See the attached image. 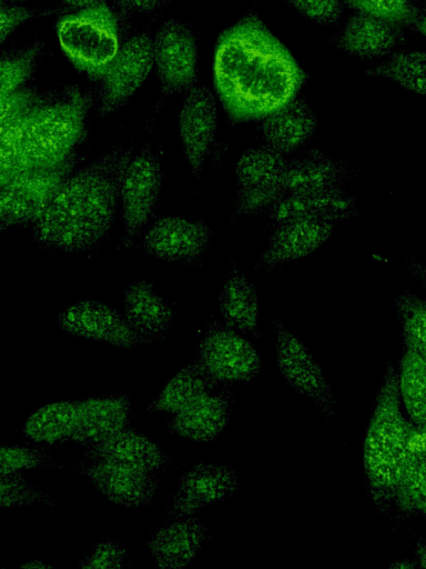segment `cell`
<instances>
[{
  "mask_svg": "<svg viewBox=\"0 0 426 569\" xmlns=\"http://www.w3.org/2000/svg\"><path fill=\"white\" fill-rule=\"evenodd\" d=\"M213 83L231 124L262 120L297 98L306 73L254 11L219 37Z\"/></svg>",
  "mask_w": 426,
  "mask_h": 569,
  "instance_id": "6da1fadb",
  "label": "cell"
},
{
  "mask_svg": "<svg viewBox=\"0 0 426 569\" xmlns=\"http://www.w3.org/2000/svg\"><path fill=\"white\" fill-rule=\"evenodd\" d=\"M132 146H113L63 180L42 216L32 224L45 250L85 253L109 236L120 207L124 170Z\"/></svg>",
  "mask_w": 426,
  "mask_h": 569,
  "instance_id": "7a4b0ae2",
  "label": "cell"
},
{
  "mask_svg": "<svg viewBox=\"0 0 426 569\" xmlns=\"http://www.w3.org/2000/svg\"><path fill=\"white\" fill-rule=\"evenodd\" d=\"M90 91L69 87L41 100L2 138L20 149L24 169L52 166L74 152L87 138Z\"/></svg>",
  "mask_w": 426,
  "mask_h": 569,
  "instance_id": "3957f363",
  "label": "cell"
},
{
  "mask_svg": "<svg viewBox=\"0 0 426 569\" xmlns=\"http://www.w3.org/2000/svg\"><path fill=\"white\" fill-rule=\"evenodd\" d=\"M408 420L397 390L396 367L386 365L363 443L365 483L381 516H388L405 456Z\"/></svg>",
  "mask_w": 426,
  "mask_h": 569,
  "instance_id": "277c9868",
  "label": "cell"
},
{
  "mask_svg": "<svg viewBox=\"0 0 426 569\" xmlns=\"http://www.w3.org/2000/svg\"><path fill=\"white\" fill-rule=\"evenodd\" d=\"M55 31L59 46L73 67L99 82L123 41L120 19L105 1L63 16Z\"/></svg>",
  "mask_w": 426,
  "mask_h": 569,
  "instance_id": "5b68a950",
  "label": "cell"
},
{
  "mask_svg": "<svg viewBox=\"0 0 426 569\" xmlns=\"http://www.w3.org/2000/svg\"><path fill=\"white\" fill-rule=\"evenodd\" d=\"M77 163L74 151L57 164L24 169L0 188V231L33 224Z\"/></svg>",
  "mask_w": 426,
  "mask_h": 569,
  "instance_id": "8992f818",
  "label": "cell"
},
{
  "mask_svg": "<svg viewBox=\"0 0 426 569\" xmlns=\"http://www.w3.org/2000/svg\"><path fill=\"white\" fill-rule=\"evenodd\" d=\"M162 160V152L148 144L133 153L124 170L120 187L123 250L130 248L155 213L163 181Z\"/></svg>",
  "mask_w": 426,
  "mask_h": 569,
  "instance_id": "52a82bcc",
  "label": "cell"
},
{
  "mask_svg": "<svg viewBox=\"0 0 426 569\" xmlns=\"http://www.w3.org/2000/svg\"><path fill=\"white\" fill-rule=\"evenodd\" d=\"M286 164V157L267 144L245 150L235 167L237 191L231 220L268 212L287 193Z\"/></svg>",
  "mask_w": 426,
  "mask_h": 569,
  "instance_id": "ba28073f",
  "label": "cell"
},
{
  "mask_svg": "<svg viewBox=\"0 0 426 569\" xmlns=\"http://www.w3.org/2000/svg\"><path fill=\"white\" fill-rule=\"evenodd\" d=\"M195 352L207 375L224 387L253 381L262 372L263 361L252 342L217 319L207 322Z\"/></svg>",
  "mask_w": 426,
  "mask_h": 569,
  "instance_id": "9c48e42d",
  "label": "cell"
},
{
  "mask_svg": "<svg viewBox=\"0 0 426 569\" xmlns=\"http://www.w3.org/2000/svg\"><path fill=\"white\" fill-rule=\"evenodd\" d=\"M277 367L288 386L312 401L323 419L336 420L337 398L308 348L281 321L274 320Z\"/></svg>",
  "mask_w": 426,
  "mask_h": 569,
  "instance_id": "30bf717a",
  "label": "cell"
},
{
  "mask_svg": "<svg viewBox=\"0 0 426 569\" xmlns=\"http://www.w3.org/2000/svg\"><path fill=\"white\" fill-rule=\"evenodd\" d=\"M152 69L151 33L142 31L125 38L100 80L97 114L103 118L122 109L143 86Z\"/></svg>",
  "mask_w": 426,
  "mask_h": 569,
  "instance_id": "8fae6325",
  "label": "cell"
},
{
  "mask_svg": "<svg viewBox=\"0 0 426 569\" xmlns=\"http://www.w3.org/2000/svg\"><path fill=\"white\" fill-rule=\"evenodd\" d=\"M152 60L163 98L195 86L199 49L195 34L183 22L165 21L152 38Z\"/></svg>",
  "mask_w": 426,
  "mask_h": 569,
  "instance_id": "7c38bea8",
  "label": "cell"
},
{
  "mask_svg": "<svg viewBox=\"0 0 426 569\" xmlns=\"http://www.w3.org/2000/svg\"><path fill=\"white\" fill-rule=\"evenodd\" d=\"M58 327L72 336L133 350L148 346L124 315L94 299L75 301L57 316Z\"/></svg>",
  "mask_w": 426,
  "mask_h": 569,
  "instance_id": "4fadbf2b",
  "label": "cell"
},
{
  "mask_svg": "<svg viewBox=\"0 0 426 569\" xmlns=\"http://www.w3.org/2000/svg\"><path fill=\"white\" fill-rule=\"evenodd\" d=\"M213 234L212 228L202 220L166 216L152 223L142 248L152 258L189 266L204 257Z\"/></svg>",
  "mask_w": 426,
  "mask_h": 569,
  "instance_id": "5bb4252c",
  "label": "cell"
},
{
  "mask_svg": "<svg viewBox=\"0 0 426 569\" xmlns=\"http://www.w3.org/2000/svg\"><path fill=\"white\" fill-rule=\"evenodd\" d=\"M239 489V478L226 465L199 462L179 480L171 508L164 519L194 516L204 507L231 498Z\"/></svg>",
  "mask_w": 426,
  "mask_h": 569,
  "instance_id": "9a60e30c",
  "label": "cell"
},
{
  "mask_svg": "<svg viewBox=\"0 0 426 569\" xmlns=\"http://www.w3.org/2000/svg\"><path fill=\"white\" fill-rule=\"evenodd\" d=\"M217 128V107L212 91L194 86L186 91L179 112V136L192 176L199 180L212 150Z\"/></svg>",
  "mask_w": 426,
  "mask_h": 569,
  "instance_id": "2e32d148",
  "label": "cell"
},
{
  "mask_svg": "<svg viewBox=\"0 0 426 569\" xmlns=\"http://www.w3.org/2000/svg\"><path fill=\"white\" fill-rule=\"evenodd\" d=\"M73 468L109 501L128 509L149 506L158 492V479L150 471L92 459L77 461Z\"/></svg>",
  "mask_w": 426,
  "mask_h": 569,
  "instance_id": "e0dca14e",
  "label": "cell"
},
{
  "mask_svg": "<svg viewBox=\"0 0 426 569\" xmlns=\"http://www.w3.org/2000/svg\"><path fill=\"white\" fill-rule=\"evenodd\" d=\"M357 214V199L345 188L286 193L267 212L273 226L293 220H318L335 224Z\"/></svg>",
  "mask_w": 426,
  "mask_h": 569,
  "instance_id": "ac0fdd59",
  "label": "cell"
},
{
  "mask_svg": "<svg viewBox=\"0 0 426 569\" xmlns=\"http://www.w3.org/2000/svg\"><path fill=\"white\" fill-rule=\"evenodd\" d=\"M211 537L210 527L195 516L168 520L150 536L148 549L162 569H182L197 556Z\"/></svg>",
  "mask_w": 426,
  "mask_h": 569,
  "instance_id": "d6986e66",
  "label": "cell"
},
{
  "mask_svg": "<svg viewBox=\"0 0 426 569\" xmlns=\"http://www.w3.org/2000/svg\"><path fill=\"white\" fill-rule=\"evenodd\" d=\"M335 224L318 220H293L274 226L256 267L271 270L317 250L332 236Z\"/></svg>",
  "mask_w": 426,
  "mask_h": 569,
  "instance_id": "ffe728a7",
  "label": "cell"
},
{
  "mask_svg": "<svg viewBox=\"0 0 426 569\" xmlns=\"http://www.w3.org/2000/svg\"><path fill=\"white\" fill-rule=\"evenodd\" d=\"M231 417V393L224 389L203 395L168 415V428L173 435L191 441L212 442L227 427Z\"/></svg>",
  "mask_w": 426,
  "mask_h": 569,
  "instance_id": "44dd1931",
  "label": "cell"
},
{
  "mask_svg": "<svg viewBox=\"0 0 426 569\" xmlns=\"http://www.w3.org/2000/svg\"><path fill=\"white\" fill-rule=\"evenodd\" d=\"M131 410L132 398L126 392L79 400L75 429L68 442L83 447L110 438L129 426Z\"/></svg>",
  "mask_w": 426,
  "mask_h": 569,
  "instance_id": "7402d4cb",
  "label": "cell"
},
{
  "mask_svg": "<svg viewBox=\"0 0 426 569\" xmlns=\"http://www.w3.org/2000/svg\"><path fill=\"white\" fill-rule=\"evenodd\" d=\"M406 42L404 27L374 16L356 12L335 37V47L361 59L384 57Z\"/></svg>",
  "mask_w": 426,
  "mask_h": 569,
  "instance_id": "603a6c76",
  "label": "cell"
},
{
  "mask_svg": "<svg viewBox=\"0 0 426 569\" xmlns=\"http://www.w3.org/2000/svg\"><path fill=\"white\" fill-rule=\"evenodd\" d=\"M426 428L407 423L405 456L393 506L409 520L426 513Z\"/></svg>",
  "mask_w": 426,
  "mask_h": 569,
  "instance_id": "cb8c5ba5",
  "label": "cell"
},
{
  "mask_svg": "<svg viewBox=\"0 0 426 569\" xmlns=\"http://www.w3.org/2000/svg\"><path fill=\"white\" fill-rule=\"evenodd\" d=\"M82 448L87 459L119 463L153 473L172 465L171 458L156 442L129 426L108 439Z\"/></svg>",
  "mask_w": 426,
  "mask_h": 569,
  "instance_id": "d4e9b609",
  "label": "cell"
},
{
  "mask_svg": "<svg viewBox=\"0 0 426 569\" xmlns=\"http://www.w3.org/2000/svg\"><path fill=\"white\" fill-rule=\"evenodd\" d=\"M122 307L128 322L149 345L165 336L175 317L153 284L142 279L125 286Z\"/></svg>",
  "mask_w": 426,
  "mask_h": 569,
  "instance_id": "484cf974",
  "label": "cell"
},
{
  "mask_svg": "<svg viewBox=\"0 0 426 569\" xmlns=\"http://www.w3.org/2000/svg\"><path fill=\"white\" fill-rule=\"evenodd\" d=\"M352 177L349 167L318 149L301 151L287 160L284 188L287 193L344 188Z\"/></svg>",
  "mask_w": 426,
  "mask_h": 569,
  "instance_id": "4316f807",
  "label": "cell"
},
{
  "mask_svg": "<svg viewBox=\"0 0 426 569\" xmlns=\"http://www.w3.org/2000/svg\"><path fill=\"white\" fill-rule=\"evenodd\" d=\"M316 129L317 117L304 98H295L262 119L260 124L265 144L284 156L298 151L312 139Z\"/></svg>",
  "mask_w": 426,
  "mask_h": 569,
  "instance_id": "83f0119b",
  "label": "cell"
},
{
  "mask_svg": "<svg viewBox=\"0 0 426 569\" xmlns=\"http://www.w3.org/2000/svg\"><path fill=\"white\" fill-rule=\"evenodd\" d=\"M222 321L232 329L260 337V306L255 286L240 270L236 262L231 269L219 296Z\"/></svg>",
  "mask_w": 426,
  "mask_h": 569,
  "instance_id": "f1b7e54d",
  "label": "cell"
},
{
  "mask_svg": "<svg viewBox=\"0 0 426 569\" xmlns=\"http://www.w3.org/2000/svg\"><path fill=\"white\" fill-rule=\"evenodd\" d=\"M219 385L207 375L201 363L194 359L183 366L149 403L152 413L171 415L197 398L214 391Z\"/></svg>",
  "mask_w": 426,
  "mask_h": 569,
  "instance_id": "f546056e",
  "label": "cell"
},
{
  "mask_svg": "<svg viewBox=\"0 0 426 569\" xmlns=\"http://www.w3.org/2000/svg\"><path fill=\"white\" fill-rule=\"evenodd\" d=\"M78 402L61 400L40 407L22 423V435L36 443H67L75 429Z\"/></svg>",
  "mask_w": 426,
  "mask_h": 569,
  "instance_id": "4dcf8cb0",
  "label": "cell"
},
{
  "mask_svg": "<svg viewBox=\"0 0 426 569\" xmlns=\"http://www.w3.org/2000/svg\"><path fill=\"white\" fill-rule=\"evenodd\" d=\"M396 381L407 420L426 428V356L404 347L396 369Z\"/></svg>",
  "mask_w": 426,
  "mask_h": 569,
  "instance_id": "1f68e13d",
  "label": "cell"
},
{
  "mask_svg": "<svg viewBox=\"0 0 426 569\" xmlns=\"http://www.w3.org/2000/svg\"><path fill=\"white\" fill-rule=\"evenodd\" d=\"M366 73L395 82L419 96L426 92V57L419 50L393 51L384 62L367 69Z\"/></svg>",
  "mask_w": 426,
  "mask_h": 569,
  "instance_id": "d6a6232c",
  "label": "cell"
},
{
  "mask_svg": "<svg viewBox=\"0 0 426 569\" xmlns=\"http://www.w3.org/2000/svg\"><path fill=\"white\" fill-rule=\"evenodd\" d=\"M44 42L34 40L28 47L0 54V98L24 87L36 71Z\"/></svg>",
  "mask_w": 426,
  "mask_h": 569,
  "instance_id": "836d02e7",
  "label": "cell"
},
{
  "mask_svg": "<svg viewBox=\"0 0 426 569\" xmlns=\"http://www.w3.org/2000/svg\"><path fill=\"white\" fill-rule=\"evenodd\" d=\"M403 331V345L426 356V303L416 292L404 290L394 300Z\"/></svg>",
  "mask_w": 426,
  "mask_h": 569,
  "instance_id": "e575fe53",
  "label": "cell"
},
{
  "mask_svg": "<svg viewBox=\"0 0 426 569\" xmlns=\"http://www.w3.org/2000/svg\"><path fill=\"white\" fill-rule=\"evenodd\" d=\"M343 2L365 14L382 18L409 27L425 34V12L412 0H343Z\"/></svg>",
  "mask_w": 426,
  "mask_h": 569,
  "instance_id": "d590c367",
  "label": "cell"
},
{
  "mask_svg": "<svg viewBox=\"0 0 426 569\" xmlns=\"http://www.w3.org/2000/svg\"><path fill=\"white\" fill-rule=\"evenodd\" d=\"M31 505L58 507L60 502L29 481L21 471L0 476V508Z\"/></svg>",
  "mask_w": 426,
  "mask_h": 569,
  "instance_id": "8d00e7d4",
  "label": "cell"
},
{
  "mask_svg": "<svg viewBox=\"0 0 426 569\" xmlns=\"http://www.w3.org/2000/svg\"><path fill=\"white\" fill-rule=\"evenodd\" d=\"M57 462L45 450L20 445H0V476L30 469L55 468Z\"/></svg>",
  "mask_w": 426,
  "mask_h": 569,
  "instance_id": "74e56055",
  "label": "cell"
},
{
  "mask_svg": "<svg viewBox=\"0 0 426 569\" xmlns=\"http://www.w3.org/2000/svg\"><path fill=\"white\" fill-rule=\"evenodd\" d=\"M33 88L22 87L0 98V138L12 129L42 98Z\"/></svg>",
  "mask_w": 426,
  "mask_h": 569,
  "instance_id": "f35d334b",
  "label": "cell"
},
{
  "mask_svg": "<svg viewBox=\"0 0 426 569\" xmlns=\"http://www.w3.org/2000/svg\"><path fill=\"white\" fill-rule=\"evenodd\" d=\"M128 561L125 547L115 539L106 538L98 542L78 566L84 569H119L124 568Z\"/></svg>",
  "mask_w": 426,
  "mask_h": 569,
  "instance_id": "ab89813d",
  "label": "cell"
},
{
  "mask_svg": "<svg viewBox=\"0 0 426 569\" xmlns=\"http://www.w3.org/2000/svg\"><path fill=\"white\" fill-rule=\"evenodd\" d=\"M300 16L318 24H332L343 13V0H285Z\"/></svg>",
  "mask_w": 426,
  "mask_h": 569,
  "instance_id": "60d3db41",
  "label": "cell"
},
{
  "mask_svg": "<svg viewBox=\"0 0 426 569\" xmlns=\"http://www.w3.org/2000/svg\"><path fill=\"white\" fill-rule=\"evenodd\" d=\"M37 17V11L0 0V44L20 26Z\"/></svg>",
  "mask_w": 426,
  "mask_h": 569,
  "instance_id": "b9f144b4",
  "label": "cell"
},
{
  "mask_svg": "<svg viewBox=\"0 0 426 569\" xmlns=\"http://www.w3.org/2000/svg\"><path fill=\"white\" fill-rule=\"evenodd\" d=\"M24 170L20 149L0 139V188L8 184L17 174Z\"/></svg>",
  "mask_w": 426,
  "mask_h": 569,
  "instance_id": "7bdbcfd3",
  "label": "cell"
},
{
  "mask_svg": "<svg viewBox=\"0 0 426 569\" xmlns=\"http://www.w3.org/2000/svg\"><path fill=\"white\" fill-rule=\"evenodd\" d=\"M165 0H113L120 21L156 11Z\"/></svg>",
  "mask_w": 426,
  "mask_h": 569,
  "instance_id": "ee69618b",
  "label": "cell"
},
{
  "mask_svg": "<svg viewBox=\"0 0 426 569\" xmlns=\"http://www.w3.org/2000/svg\"><path fill=\"white\" fill-rule=\"evenodd\" d=\"M64 6L75 10L85 9L98 3L104 2V0H60Z\"/></svg>",
  "mask_w": 426,
  "mask_h": 569,
  "instance_id": "f6af8a7d",
  "label": "cell"
},
{
  "mask_svg": "<svg viewBox=\"0 0 426 569\" xmlns=\"http://www.w3.org/2000/svg\"><path fill=\"white\" fill-rule=\"evenodd\" d=\"M407 270L409 273L418 278L423 283L425 282V268L420 261L416 259L408 260Z\"/></svg>",
  "mask_w": 426,
  "mask_h": 569,
  "instance_id": "bcb514c9",
  "label": "cell"
},
{
  "mask_svg": "<svg viewBox=\"0 0 426 569\" xmlns=\"http://www.w3.org/2000/svg\"><path fill=\"white\" fill-rule=\"evenodd\" d=\"M415 563L416 567L422 569L426 566V545L424 539H418L416 550H415Z\"/></svg>",
  "mask_w": 426,
  "mask_h": 569,
  "instance_id": "7dc6e473",
  "label": "cell"
},
{
  "mask_svg": "<svg viewBox=\"0 0 426 569\" xmlns=\"http://www.w3.org/2000/svg\"><path fill=\"white\" fill-rule=\"evenodd\" d=\"M392 569H414L416 568V563L413 560H399L389 565Z\"/></svg>",
  "mask_w": 426,
  "mask_h": 569,
  "instance_id": "c3c4849f",
  "label": "cell"
},
{
  "mask_svg": "<svg viewBox=\"0 0 426 569\" xmlns=\"http://www.w3.org/2000/svg\"><path fill=\"white\" fill-rule=\"evenodd\" d=\"M19 567H22V568H52L53 566L47 565L40 560H30L28 562L20 565Z\"/></svg>",
  "mask_w": 426,
  "mask_h": 569,
  "instance_id": "681fc988",
  "label": "cell"
},
{
  "mask_svg": "<svg viewBox=\"0 0 426 569\" xmlns=\"http://www.w3.org/2000/svg\"><path fill=\"white\" fill-rule=\"evenodd\" d=\"M2 1L11 3V4H17V3H21V2L31 1V0H2Z\"/></svg>",
  "mask_w": 426,
  "mask_h": 569,
  "instance_id": "f907efd6",
  "label": "cell"
}]
</instances>
